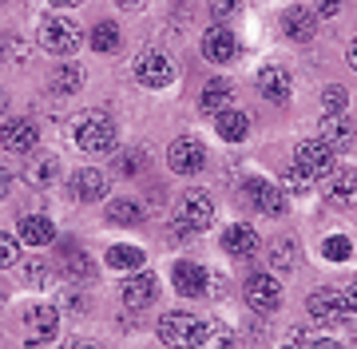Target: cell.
<instances>
[{
    "label": "cell",
    "instance_id": "bcb514c9",
    "mask_svg": "<svg viewBox=\"0 0 357 349\" xmlns=\"http://www.w3.org/2000/svg\"><path fill=\"white\" fill-rule=\"evenodd\" d=\"M310 349H342V346H337V341H330V337H318Z\"/></svg>",
    "mask_w": 357,
    "mask_h": 349
},
{
    "label": "cell",
    "instance_id": "ee69618b",
    "mask_svg": "<svg viewBox=\"0 0 357 349\" xmlns=\"http://www.w3.org/2000/svg\"><path fill=\"white\" fill-rule=\"evenodd\" d=\"M342 290H345V297H349V310L357 313V278H354L349 286H342Z\"/></svg>",
    "mask_w": 357,
    "mask_h": 349
},
{
    "label": "cell",
    "instance_id": "d6a6232c",
    "mask_svg": "<svg viewBox=\"0 0 357 349\" xmlns=\"http://www.w3.org/2000/svg\"><path fill=\"white\" fill-rule=\"evenodd\" d=\"M143 167H147V155L143 151H119L115 155V175L119 179H135V175H143Z\"/></svg>",
    "mask_w": 357,
    "mask_h": 349
},
{
    "label": "cell",
    "instance_id": "3957f363",
    "mask_svg": "<svg viewBox=\"0 0 357 349\" xmlns=\"http://www.w3.org/2000/svg\"><path fill=\"white\" fill-rule=\"evenodd\" d=\"M60 334V310L52 302H36L24 310V341L28 346H44Z\"/></svg>",
    "mask_w": 357,
    "mask_h": 349
},
{
    "label": "cell",
    "instance_id": "b9f144b4",
    "mask_svg": "<svg viewBox=\"0 0 357 349\" xmlns=\"http://www.w3.org/2000/svg\"><path fill=\"white\" fill-rule=\"evenodd\" d=\"M64 306H68V310H84V306H88V302H84V297H79V294H72V290H68V294H64Z\"/></svg>",
    "mask_w": 357,
    "mask_h": 349
},
{
    "label": "cell",
    "instance_id": "8992f818",
    "mask_svg": "<svg viewBox=\"0 0 357 349\" xmlns=\"http://www.w3.org/2000/svg\"><path fill=\"white\" fill-rule=\"evenodd\" d=\"M246 302L255 313H274L282 306V286L274 274H250L246 278Z\"/></svg>",
    "mask_w": 357,
    "mask_h": 349
},
{
    "label": "cell",
    "instance_id": "7c38bea8",
    "mask_svg": "<svg viewBox=\"0 0 357 349\" xmlns=\"http://www.w3.org/2000/svg\"><path fill=\"white\" fill-rule=\"evenodd\" d=\"M36 123L32 119H8L4 127H0V143H4V151H13V155H32L36 151Z\"/></svg>",
    "mask_w": 357,
    "mask_h": 349
},
{
    "label": "cell",
    "instance_id": "5bb4252c",
    "mask_svg": "<svg viewBox=\"0 0 357 349\" xmlns=\"http://www.w3.org/2000/svg\"><path fill=\"white\" fill-rule=\"evenodd\" d=\"M155 294H159V282H155L151 270H135L128 282H123V306H128V310H147L155 302Z\"/></svg>",
    "mask_w": 357,
    "mask_h": 349
},
{
    "label": "cell",
    "instance_id": "44dd1931",
    "mask_svg": "<svg viewBox=\"0 0 357 349\" xmlns=\"http://www.w3.org/2000/svg\"><path fill=\"white\" fill-rule=\"evenodd\" d=\"M318 139L330 147V151H345L349 143H354V123L342 116H321V127H318Z\"/></svg>",
    "mask_w": 357,
    "mask_h": 349
},
{
    "label": "cell",
    "instance_id": "ac0fdd59",
    "mask_svg": "<svg viewBox=\"0 0 357 349\" xmlns=\"http://www.w3.org/2000/svg\"><path fill=\"white\" fill-rule=\"evenodd\" d=\"M234 48H238V40H234V32H230L227 24L206 28V36H203V56L211 60V64H227V60H234Z\"/></svg>",
    "mask_w": 357,
    "mask_h": 349
},
{
    "label": "cell",
    "instance_id": "f1b7e54d",
    "mask_svg": "<svg viewBox=\"0 0 357 349\" xmlns=\"http://www.w3.org/2000/svg\"><path fill=\"white\" fill-rule=\"evenodd\" d=\"M84 68H76V64H64L56 76H52V91H60V95H72V91H79L84 88Z\"/></svg>",
    "mask_w": 357,
    "mask_h": 349
},
{
    "label": "cell",
    "instance_id": "681fc988",
    "mask_svg": "<svg viewBox=\"0 0 357 349\" xmlns=\"http://www.w3.org/2000/svg\"><path fill=\"white\" fill-rule=\"evenodd\" d=\"M48 4H56V8H72V4H79V0H48Z\"/></svg>",
    "mask_w": 357,
    "mask_h": 349
},
{
    "label": "cell",
    "instance_id": "74e56055",
    "mask_svg": "<svg viewBox=\"0 0 357 349\" xmlns=\"http://www.w3.org/2000/svg\"><path fill=\"white\" fill-rule=\"evenodd\" d=\"M16 258H20V246H16V238H13V234H0V270L16 266Z\"/></svg>",
    "mask_w": 357,
    "mask_h": 349
},
{
    "label": "cell",
    "instance_id": "d590c367",
    "mask_svg": "<svg viewBox=\"0 0 357 349\" xmlns=\"http://www.w3.org/2000/svg\"><path fill=\"white\" fill-rule=\"evenodd\" d=\"M28 60V44L16 36H4L0 40V64H24Z\"/></svg>",
    "mask_w": 357,
    "mask_h": 349
},
{
    "label": "cell",
    "instance_id": "5b68a950",
    "mask_svg": "<svg viewBox=\"0 0 357 349\" xmlns=\"http://www.w3.org/2000/svg\"><path fill=\"white\" fill-rule=\"evenodd\" d=\"M195 329H199V318H191L187 310H171L159 318V341L167 349H191Z\"/></svg>",
    "mask_w": 357,
    "mask_h": 349
},
{
    "label": "cell",
    "instance_id": "60d3db41",
    "mask_svg": "<svg viewBox=\"0 0 357 349\" xmlns=\"http://www.w3.org/2000/svg\"><path fill=\"white\" fill-rule=\"evenodd\" d=\"M337 8H342V0H318V13H314V16H318V20H326V16H333Z\"/></svg>",
    "mask_w": 357,
    "mask_h": 349
},
{
    "label": "cell",
    "instance_id": "cb8c5ba5",
    "mask_svg": "<svg viewBox=\"0 0 357 349\" xmlns=\"http://www.w3.org/2000/svg\"><path fill=\"white\" fill-rule=\"evenodd\" d=\"M215 131H218L227 143H243L246 131H250V119H246V111H234V107H227V111H218V116H215Z\"/></svg>",
    "mask_w": 357,
    "mask_h": 349
},
{
    "label": "cell",
    "instance_id": "f35d334b",
    "mask_svg": "<svg viewBox=\"0 0 357 349\" xmlns=\"http://www.w3.org/2000/svg\"><path fill=\"white\" fill-rule=\"evenodd\" d=\"M310 187H314V179H310L306 171H298V167H294V171H286V191H294V194H306Z\"/></svg>",
    "mask_w": 357,
    "mask_h": 349
},
{
    "label": "cell",
    "instance_id": "f907efd6",
    "mask_svg": "<svg viewBox=\"0 0 357 349\" xmlns=\"http://www.w3.org/2000/svg\"><path fill=\"white\" fill-rule=\"evenodd\" d=\"M282 349H310V346H302V337H294L290 346H282Z\"/></svg>",
    "mask_w": 357,
    "mask_h": 349
},
{
    "label": "cell",
    "instance_id": "52a82bcc",
    "mask_svg": "<svg viewBox=\"0 0 357 349\" xmlns=\"http://www.w3.org/2000/svg\"><path fill=\"white\" fill-rule=\"evenodd\" d=\"M294 167L306 171L310 179H321V175L333 171V151L321 139H306V143H298V151H294Z\"/></svg>",
    "mask_w": 357,
    "mask_h": 349
},
{
    "label": "cell",
    "instance_id": "f6af8a7d",
    "mask_svg": "<svg viewBox=\"0 0 357 349\" xmlns=\"http://www.w3.org/2000/svg\"><path fill=\"white\" fill-rule=\"evenodd\" d=\"M345 60L354 64V72H357V40H349V48H345Z\"/></svg>",
    "mask_w": 357,
    "mask_h": 349
},
{
    "label": "cell",
    "instance_id": "30bf717a",
    "mask_svg": "<svg viewBox=\"0 0 357 349\" xmlns=\"http://www.w3.org/2000/svg\"><path fill=\"white\" fill-rule=\"evenodd\" d=\"M135 79H139L143 88H171L175 64H171L163 52H143L139 60H135Z\"/></svg>",
    "mask_w": 357,
    "mask_h": 349
},
{
    "label": "cell",
    "instance_id": "d6986e66",
    "mask_svg": "<svg viewBox=\"0 0 357 349\" xmlns=\"http://www.w3.org/2000/svg\"><path fill=\"white\" fill-rule=\"evenodd\" d=\"M72 194H76L79 203H96V199H103V194H107V171L79 167L76 175H72Z\"/></svg>",
    "mask_w": 357,
    "mask_h": 349
},
{
    "label": "cell",
    "instance_id": "4dcf8cb0",
    "mask_svg": "<svg viewBox=\"0 0 357 349\" xmlns=\"http://www.w3.org/2000/svg\"><path fill=\"white\" fill-rule=\"evenodd\" d=\"M107 219L119 222V226H135L143 219V207L139 203H131V199H115L112 207H107Z\"/></svg>",
    "mask_w": 357,
    "mask_h": 349
},
{
    "label": "cell",
    "instance_id": "603a6c76",
    "mask_svg": "<svg viewBox=\"0 0 357 349\" xmlns=\"http://www.w3.org/2000/svg\"><path fill=\"white\" fill-rule=\"evenodd\" d=\"M20 242L24 246L56 242V226H52V219H44V215H24V219H20Z\"/></svg>",
    "mask_w": 357,
    "mask_h": 349
},
{
    "label": "cell",
    "instance_id": "e0dca14e",
    "mask_svg": "<svg viewBox=\"0 0 357 349\" xmlns=\"http://www.w3.org/2000/svg\"><path fill=\"white\" fill-rule=\"evenodd\" d=\"M282 32H286L294 44H310L314 32H318V16L310 13V8H302V4H294V8L282 13Z\"/></svg>",
    "mask_w": 357,
    "mask_h": 349
},
{
    "label": "cell",
    "instance_id": "7a4b0ae2",
    "mask_svg": "<svg viewBox=\"0 0 357 349\" xmlns=\"http://www.w3.org/2000/svg\"><path fill=\"white\" fill-rule=\"evenodd\" d=\"M79 44H84V36H79V28L68 16H48L40 24V48L48 56H72L79 52Z\"/></svg>",
    "mask_w": 357,
    "mask_h": 349
},
{
    "label": "cell",
    "instance_id": "1f68e13d",
    "mask_svg": "<svg viewBox=\"0 0 357 349\" xmlns=\"http://www.w3.org/2000/svg\"><path fill=\"white\" fill-rule=\"evenodd\" d=\"M91 48H96V52H115V48H119V28L112 24V20H103V24H96L91 28Z\"/></svg>",
    "mask_w": 357,
    "mask_h": 349
},
{
    "label": "cell",
    "instance_id": "6da1fadb",
    "mask_svg": "<svg viewBox=\"0 0 357 349\" xmlns=\"http://www.w3.org/2000/svg\"><path fill=\"white\" fill-rule=\"evenodd\" d=\"M76 147L84 155H112L115 151V123L107 111H84L76 123Z\"/></svg>",
    "mask_w": 357,
    "mask_h": 349
},
{
    "label": "cell",
    "instance_id": "c3c4849f",
    "mask_svg": "<svg viewBox=\"0 0 357 349\" xmlns=\"http://www.w3.org/2000/svg\"><path fill=\"white\" fill-rule=\"evenodd\" d=\"M115 4H119V8H139L143 0H115Z\"/></svg>",
    "mask_w": 357,
    "mask_h": 349
},
{
    "label": "cell",
    "instance_id": "8d00e7d4",
    "mask_svg": "<svg viewBox=\"0 0 357 349\" xmlns=\"http://www.w3.org/2000/svg\"><path fill=\"white\" fill-rule=\"evenodd\" d=\"M345 104H349V91L337 88V84H330V88L321 91V107H326V116H342Z\"/></svg>",
    "mask_w": 357,
    "mask_h": 349
},
{
    "label": "cell",
    "instance_id": "7bdbcfd3",
    "mask_svg": "<svg viewBox=\"0 0 357 349\" xmlns=\"http://www.w3.org/2000/svg\"><path fill=\"white\" fill-rule=\"evenodd\" d=\"M8 187H13V175H8V167H4V163H0V199L8 194Z\"/></svg>",
    "mask_w": 357,
    "mask_h": 349
},
{
    "label": "cell",
    "instance_id": "d4e9b609",
    "mask_svg": "<svg viewBox=\"0 0 357 349\" xmlns=\"http://www.w3.org/2000/svg\"><path fill=\"white\" fill-rule=\"evenodd\" d=\"M199 104H203V111L206 116H211V111H227L230 107V84L227 79H211V84H206L203 88V95H199Z\"/></svg>",
    "mask_w": 357,
    "mask_h": 349
},
{
    "label": "cell",
    "instance_id": "2e32d148",
    "mask_svg": "<svg viewBox=\"0 0 357 349\" xmlns=\"http://www.w3.org/2000/svg\"><path fill=\"white\" fill-rule=\"evenodd\" d=\"M171 282H175V290L183 297H203L206 290H211L206 270L203 266H195V262H175V266H171Z\"/></svg>",
    "mask_w": 357,
    "mask_h": 349
},
{
    "label": "cell",
    "instance_id": "8fae6325",
    "mask_svg": "<svg viewBox=\"0 0 357 349\" xmlns=\"http://www.w3.org/2000/svg\"><path fill=\"white\" fill-rule=\"evenodd\" d=\"M178 222H187L191 231H206L211 219H215V203H211V194L206 191H187L178 199Z\"/></svg>",
    "mask_w": 357,
    "mask_h": 349
},
{
    "label": "cell",
    "instance_id": "277c9868",
    "mask_svg": "<svg viewBox=\"0 0 357 349\" xmlns=\"http://www.w3.org/2000/svg\"><path fill=\"white\" fill-rule=\"evenodd\" d=\"M243 203L255 207L258 215H270V219L286 215V191L274 187V183H266V179H246L243 183Z\"/></svg>",
    "mask_w": 357,
    "mask_h": 349
},
{
    "label": "cell",
    "instance_id": "ffe728a7",
    "mask_svg": "<svg viewBox=\"0 0 357 349\" xmlns=\"http://www.w3.org/2000/svg\"><path fill=\"white\" fill-rule=\"evenodd\" d=\"M222 250H227L230 258H250V254L258 250V231L255 226H246V222L227 226V234H222Z\"/></svg>",
    "mask_w": 357,
    "mask_h": 349
},
{
    "label": "cell",
    "instance_id": "f546056e",
    "mask_svg": "<svg viewBox=\"0 0 357 349\" xmlns=\"http://www.w3.org/2000/svg\"><path fill=\"white\" fill-rule=\"evenodd\" d=\"M20 282H24V286H36V290H44V286L56 282V270H52L48 262L32 258V262H24V270H20Z\"/></svg>",
    "mask_w": 357,
    "mask_h": 349
},
{
    "label": "cell",
    "instance_id": "816d5d0a",
    "mask_svg": "<svg viewBox=\"0 0 357 349\" xmlns=\"http://www.w3.org/2000/svg\"><path fill=\"white\" fill-rule=\"evenodd\" d=\"M0 111H4V91H0Z\"/></svg>",
    "mask_w": 357,
    "mask_h": 349
},
{
    "label": "cell",
    "instance_id": "f5cc1de1",
    "mask_svg": "<svg viewBox=\"0 0 357 349\" xmlns=\"http://www.w3.org/2000/svg\"><path fill=\"white\" fill-rule=\"evenodd\" d=\"M0 306H4V290H0Z\"/></svg>",
    "mask_w": 357,
    "mask_h": 349
},
{
    "label": "cell",
    "instance_id": "9c48e42d",
    "mask_svg": "<svg viewBox=\"0 0 357 349\" xmlns=\"http://www.w3.org/2000/svg\"><path fill=\"white\" fill-rule=\"evenodd\" d=\"M206 163V147L199 139H175L171 151H167V167L175 175H199Z\"/></svg>",
    "mask_w": 357,
    "mask_h": 349
},
{
    "label": "cell",
    "instance_id": "484cf974",
    "mask_svg": "<svg viewBox=\"0 0 357 349\" xmlns=\"http://www.w3.org/2000/svg\"><path fill=\"white\" fill-rule=\"evenodd\" d=\"M64 274L72 278V282H96V262H91L88 254H79V250L68 246L64 250Z\"/></svg>",
    "mask_w": 357,
    "mask_h": 349
},
{
    "label": "cell",
    "instance_id": "7dc6e473",
    "mask_svg": "<svg viewBox=\"0 0 357 349\" xmlns=\"http://www.w3.org/2000/svg\"><path fill=\"white\" fill-rule=\"evenodd\" d=\"M68 349H103V346H96V341H68Z\"/></svg>",
    "mask_w": 357,
    "mask_h": 349
},
{
    "label": "cell",
    "instance_id": "4316f807",
    "mask_svg": "<svg viewBox=\"0 0 357 349\" xmlns=\"http://www.w3.org/2000/svg\"><path fill=\"white\" fill-rule=\"evenodd\" d=\"M294 266H298V246H294V238H278V242L270 246V270L290 274Z\"/></svg>",
    "mask_w": 357,
    "mask_h": 349
},
{
    "label": "cell",
    "instance_id": "7402d4cb",
    "mask_svg": "<svg viewBox=\"0 0 357 349\" xmlns=\"http://www.w3.org/2000/svg\"><path fill=\"white\" fill-rule=\"evenodd\" d=\"M191 349H234V334H230L227 322H199Z\"/></svg>",
    "mask_w": 357,
    "mask_h": 349
},
{
    "label": "cell",
    "instance_id": "836d02e7",
    "mask_svg": "<svg viewBox=\"0 0 357 349\" xmlns=\"http://www.w3.org/2000/svg\"><path fill=\"white\" fill-rule=\"evenodd\" d=\"M321 254L330 262H345V258H354V242H349L345 234H330V238L321 242Z\"/></svg>",
    "mask_w": 357,
    "mask_h": 349
},
{
    "label": "cell",
    "instance_id": "83f0119b",
    "mask_svg": "<svg viewBox=\"0 0 357 349\" xmlns=\"http://www.w3.org/2000/svg\"><path fill=\"white\" fill-rule=\"evenodd\" d=\"M107 266L112 270H143V250L139 246H112L107 250Z\"/></svg>",
    "mask_w": 357,
    "mask_h": 349
},
{
    "label": "cell",
    "instance_id": "e575fe53",
    "mask_svg": "<svg viewBox=\"0 0 357 349\" xmlns=\"http://www.w3.org/2000/svg\"><path fill=\"white\" fill-rule=\"evenodd\" d=\"M56 175H60V163H56V159H40V163H32V167H28V183H32V187H48L52 179H56Z\"/></svg>",
    "mask_w": 357,
    "mask_h": 349
},
{
    "label": "cell",
    "instance_id": "ba28073f",
    "mask_svg": "<svg viewBox=\"0 0 357 349\" xmlns=\"http://www.w3.org/2000/svg\"><path fill=\"white\" fill-rule=\"evenodd\" d=\"M349 297H345V290H333V286H321V290H314V297H310V318H318V322H342V318H349Z\"/></svg>",
    "mask_w": 357,
    "mask_h": 349
},
{
    "label": "cell",
    "instance_id": "4fadbf2b",
    "mask_svg": "<svg viewBox=\"0 0 357 349\" xmlns=\"http://www.w3.org/2000/svg\"><path fill=\"white\" fill-rule=\"evenodd\" d=\"M326 203L337 210L357 207V167H345L337 175H330V183H326Z\"/></svg>",
    "mask_w": 357,
    "mask_h": 349
},
{
    "label": "cell",
    "instance_id": "9a60e30c",
    "mask_svg": "<svg viewBox=\"0 0 357 349\" xmlns=\"http://www.w3.org/2000/svg\"><path fill=\"white\" fill-rule=\"evenodd\" d=\"M290 88H294V79L282 64H266L258 72V91H262V100H270V104H286L290 100Z\"/></svg>",
    "mask_w": 357,
    "mask_h": 349
},
{
    "label": "cell",
    "instance_id": "ab89813d",
    "mask_svg": "<svg viewBox=\"0 0 357 349\" xmlns=\"http://www.w3.org/2000/svg\"><path fill=\"white\" fill-rule=\"evenodd\" d=\"M238 13H243V0H211V16H218V20H230Z\"/></svg>",
    "mask_w": 357,
    "mask_h": 349
}]
</instances>
